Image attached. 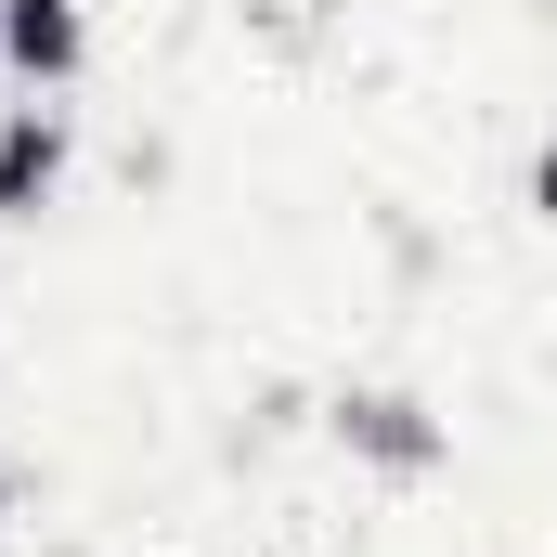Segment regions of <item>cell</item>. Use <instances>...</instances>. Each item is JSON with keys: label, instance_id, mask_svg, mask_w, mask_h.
I'll use <instances>...</instances> for the list:
<instances>
[{"label": "cell", "instance_id": "obj_1", "mask_svg": "<svg viewBox=\"0 0 557 557\" xmlns=\"http://www.w3.org/2000/svg\"><path fill=\"white\" fill-rule=\"evenodd\" d=\"M324 428H337V454H363L376 480H428V467L454 454V428L428 416L416 389H337V403H324Z\"/></svg>", "mask_w": 557, "mask_h": 557}, {"label": "cell", "instance_id": "obj_2", "mask_svg": "<svg viewBox=\"0 0 557 557\" xmlns=\"http://www.w3.org/2000/svg\"><path fill=\"white\" fill-rule=\"evenodd\" d=\"M65 104H13L0 117V221H39L52 195H65Z\"/></svg>", "mask_w": 557, "mask_h": 557}, {"label": "cell", "instance_id": "obj_3", "mask_svg": "<svg viewBox=\"0 0 557 557\" xmlns=\"http://www.w3.org/2000/svg\"><path fill=\"white\" fill-rule=\"evenodd\" d=\"M0 65H13L26 91H65V78L91 65V26H78V0H0Z\"/></svg>", "mask_w": 557, "mask_h": 557}, {"label": "cell", "instance_id": "obj_4", "mask_svg": "<svg viewBox=\"0 0 557 557\" xmlns=\"http://www.w3.org/2000/svg\"><path fill=\"white\" fill-rule=\"evenodd\" d=\"M532 208H545V221H557V143H545V156H532Z\"/></svg>", "mask_w": 557, "mask_h": 557}]
</instances>
